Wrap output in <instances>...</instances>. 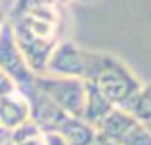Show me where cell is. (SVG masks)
<instances>
[{
  "label": "cell",
  "mask_w": 151,
  "mask_h": 145,
  "mask_svg": "<svg viewBox=\"0 0 151 145\" xmlns=\"http://www.w3.org/2000/svg\"><path fill=\"white\" fill-rule=\"evenodd\" d=\"M42 145H67V141L58 130H54V132H44L42 134Z\"/></svg>",
  "instance_id": "12"
},
{
  "label": "cell",
  "mask_w": 151,
  "mask_h": 145,
  "mask_svg": "<svg viewBox=\"0 0 151 145\" xmlns=\"http://www.w3.org/2000/svg\"><path fill=\"white\" fill-rule=\"evenodd\" d=\"M15 90H17V86H15V82L12 80L10 76H6V74H2V76H0V97H4V96H8V94L15 92Z\"/></svg>",
  "instance_id": "13"
},
{
  "label": "cell",
  "mask_w": 151,
  "mask_h": 145,
  "mask_svg": "<svg viewBox=\"0 0 151 145\" xmlns=\"http://www.w3.org/2000/svg\"><path fill=\"white\" fill-rule=\"evenodd\" d=\"M2 74H4V73H2V71H0V76H2Z\"/></svg>",
  "instance_id": "19"
},
{
  "label": "cell",
  "mask_w": 151,
  "mask_h": 145,
  "mask_svg": "<svg viewBox=\"0 0 151 145\" xmlns=\"http://www.w3.org/2000/svg\"><path fill=\"white\" fill-rule=\"evenodd\" d=\"M111 109H115V107L90 84V82H86V101H84V109H82L81 119L86 120L88 124H92L94 128H98L101 120L111 113Z\"/></svg>",
  "instance_id": "10"
},
{
  "label": "cell",
  "mask_w": 151,
  "mask_h": 145,
  "mask_svg": "<svg viewBox=\"0 0 151 145\" xmlns=\"http://www.w3.org/2000/svg\"><path fill=\"white\" fill-rule=\"evenodd\" d=\"M21 92L27 96V101H29V119L33 120L42 132L58 130L59 124L69 116L58 103H54L44 92H40V90L35 86V82L29 88H23Z\"/></svg>",
  "instance_id": "6"
},
{
  "label": "cell",
  "mask_w": 151,
  "mask_h": 145,
  "mask_svg": "<svg viewBox=\"0 0 151 145\" xmlns=\"http://www.w3.org/2000/svg\"><path fill=\"white\" fill-rule=\"evenodd\" d=\"M29 120V101L21 90L0 97V128L12 132L19 124Z\"/></svg>",
  "instance_id": "7"
},
{
  "label": "cell",
  "mask_w": 151,
  "mask_h": 145,
  "mask_svg": "<svg viewBox=\"0 0 151 145\" xmlns=\"http://www.w3.org/2000/svg\"><path fill=\"white\" fill-rule=\"evenodd\" d=\"M35 86L58 103L69 116H82L86 101V80L75 76L37 74Z\"/></svg>",
  "instance_id": "3"
},
{
  "label": "cell",
  "mask_w": 151,
  "mask_h": 145,
  "mask_svg": "<svg viewBox=\"0 0 151 145\" xmlns=\"http://www.w3.org/2000/svg\"><path fill=\"white\" fill-rule=\"evenodd\" d=\"M75 2H81V4H96L100 0H75Z\"/></svg>",
  "instance_id": "17"
},
{
  "label": "cell",
  "mask_w": 151,
  "mask_h": 145,
  "mask_svg": "<svg viewBox=\"0 0 151 145\" xmlns=\"http://www.w3.org/2000/svg\"><path fill=\"white\" fill-rule=\"evenodd\" d=\"M147 126H149V130H151V122H149V124H147Z\"/></svg>",
  "instance_id": "18"
},
{
  "label": "cell",
  "mask_w": 151,
  "mask_h": 145,
  "mask_svg": "<svg viewBox=\"0 0 151 145\" xmlns=\"http://www.w3.org/2000/svg\"><path fill=\"white\" fill-rule=\"evenodd\" d=\"M10 4H12V0H2V2H0V31H2V27L8 23V14H10Z\"/></svg>",
  "instance_id": "14"
},
{
  "label": "cell",
  "mask_w": 151,
  "mask_h": 145,
  "mask_svg": "<svg viewBox=\"0 0 151 145\" xmlns=\"http://www.w3.org/2000/svg\"><path fill=\"white\" fill-rule=\"evenodd\" d=\"M0 71L6 76H10L19 90L29 88L37 78V74L31 71L23 52L19 50L8 23L0 31Z\"/></svg>",
  "instance_id": "4"
},
{
  "label": "cell",
  "mask_w": 151,
  "mask_h": 145,
  "mask_svg": "<svg viewBox=\"0 0 151 145\" xmlns=\"http://www.w3.org/2000/svg\"><path fill=\"white\" fill-rule=\"evenodd\" d=\"M0 145H12V139H10V132L2 130V128H0Z\"/></svg>",
  "instance_id": "16"
},
{
  "label": "cell",
  "mask_w": 151,
  "mask_h": 145,
  "mask_svg": "<svg viewBox=\"0 0 151 145\" xmlns=\"http://www.w3.org/2000/svg\"><path fill=\"white\" fill-rule=\"evenodd\" d=\"M86 65H88V50L81 48L77 42L65 40L55 44L52 50L48 63H46L44 74H54V76H75L84 80Z\"/></svg>",
  "instance_id": "5"
},
{
  "label": "cell",
  "mask_w": 151,
  "mask_h": 145,
  "mask_svg": "<svg viewBox=\"0 0 151 145\" xmlns=\"http://www.w3.org/2000/svg\"><path fill=\"white\" fill-rule=\"evenodd\" d=\"M8 25L31 71L44 74L52 50L65 34V8L54 0H12Z\"/></svg>",
  "instance_id": "1"
},
{
  "label": "cell",
  "mask_w": 151,
  "mask_h": 145,
  "mask_svg": "<svg viewBox=\"0 0 151 145\" xmlns=\"http://www.w3.org/2000/svg\"><path fill=\"white\" fill-rule=\"evenodd\" d=\"M84 80L90 82L113 107L124 109L134 94L142 88V80L132 69L113 54L88 50Z\"/></svg>",
  "instance_id": "2"
},
{
  "label": "cell",
  "mask_w": 151,
  "mask_h": 145,
  "mask_svg": "<svg viewBox=\"0 0 151 145\" xmlns=\"http://www.w3.org/2000/svg\"><path fill=\"white\" fill-rule=\"evenodd\" d=\"M0 2H2V0H0Z\"/></svg>",
  "instance_id": "20"
},
{
  "label": "cell",
  "mask_w": 151,
  "mask_h": 145,
  "mask_svg": "<svg viewBox=\"0 0 151 145\" xmlns=\"http://www.w3.org/2000/svg\"><path fill=\"white\" fill-rule=\"evenodd\" d=\"M126 111L136 120L144 124L151 122V84H142V88L134 94V97L128 101Z\"/></svg>",
  "instance_id": "11"
},
{
  "label": "cell",
  "mask_w": 151,
  "mask_h": 145,
  "mask_svg": "<svg viewBox=\"0 0 151 145\" xmlns=\"http://www.w3.org/2000/svg\"><path fill=\"white\" fill-rule=\"evenodd\" d=\"M94 145H119V143L115 141V139H111V138H107V136H103V134H100V132H98Z\"/></svg>",
  "instance_id": "15"
},
{
  "label": "cell",
  "mask_w": 151,
  "mask_h": 145,
  "mask_svg": "<svg viewBox=\"0 0 151 145\" xmlns=\"http://www.w3.org/2000/svg\"><path fill=\"white\" fill-rule=\"evenodd\" d=\"M138 122H140V120H136L126 109L115 107V109H111V113L100 122V126H98L96 130L100 132V134L107 136V138L115 139V141L121 145V141L126 138V134H128Z\"/></svg>",
  "instance_id": "8"
},
{
  "label": "cell",
  "mask_w": 151,
  "mask_h": 145,
  "mask_svg": "<svg viewBox=\"0 0 151 145\" xmlns=\"http://www.w3.org/2000/svg\"><path fill=\"white\" fill-rule=\"evenodd\" d=\"M58 132L63 136L67 145H94L98 134L96 128L82 120L81 116H67L59 124Z\"/></svg>",
  "instance_id": "9"
}]
</instances>
